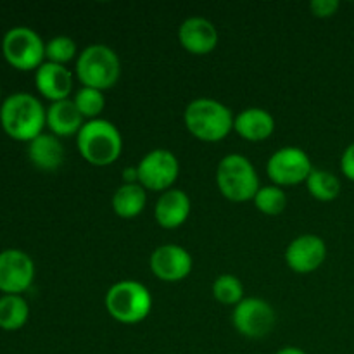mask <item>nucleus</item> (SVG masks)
Instances as JSON below:
<instances>
[{
	"label": "nucleus",
	"instance_id": "9d476101",
	"mask_svg": "<svg viewBox=\"0 0 354 354\" xmlns=\"http://www.w3.org/2000/svg\"><path fill=\"white\" fill-rule=\"evenodd\" d=\"M275 310L272 304L259 297H244L237 306H234L232 324L235 330L248 339H261L275 327Z\"/></svg>",
	"mask_w": 354,
	"mask_h": 354
},
{
	"label": "nucleus",
	"instance_id": "f03ea898",
	"mask_svg": "<svg viewBox=\"0 0 354 354\" xmlns=\"http://www.w3.org/2000/svg\"><path fill=\"white\" fill-rule=\"evenodd\" d=\"M183 121H185L187 130L197 140L214 144L230 135V131L234 130L235 118L232 111L220 100L201 97L185 107Z\"/></svg>",
	"mask_w": 354,
	"mask_h": 354
},
{
	"label": "nucleus",
	"instance_id": "c85d7f7f",
	"mask_svg": "<svg viewBox=\"0 0 354 354\" xmlns=\"http://www.w3.org/2000/svg\"><path fill=\"white\" fill-rule=\"evenodd\" d=\"M123 183H138V171L137 166H128L123 169Z\"/></svg>",
	"mask_w": 354,
	"mask_h": 354
},
{
	"label": "nucleus",
	"instance_id": "6e6552de",
	"mask_svg": "<svg viewBox=\"0 0 354 354\" xmlns=\"http://www.w3.org/2000/svg\"><path fill=\"white\" fill-rule=\"evenodd\" d=\"M313 169L310 156L299 147L279 149L266 162V175L277 187H294L306 183Z\"/></svg>",
	"mask_w": 354,
	"mask_h": 354
},
{
	"label": "nucleus",
	"instance_id": "9b49d317",
	"mask_svg": "<svg viewBox=\"0 0 354 354\" xmlns=\"http://www.w3.org/2000/svg\"><path fill=\"white\" fill-rule=\"evenodd\" d=\"M35 279V265L26 252L19 249H6L0 252V290L16 294L30 289Z\"/></svg>",
	"mask_w": 354,
	"mask_h": 354
},
{
	"label": "nucleus",
	"instance_id": "a211bd4d",
	"mask_svg": "<svg viewBox=\"0 0 354 354\" xmlns=\"http://www.w3.org/2000/svg\"><path fill=\"white\" fill-rule=\"evenodd\" d=\"M28 158L41 171H57L64 162V145L55 135L41 133L28 144Z\"/></svg>",
	"mask_w": 354,
	"mask_h": 354
},
{
	"label": "nucleus",
	"instance_id": "dca6fc26",
	"mask_svg": "<svg viewBox=\"0 0 354 354\" xmlns=\"http://www.w3.org/2000/svg\"><path fill=\"white\" fill-rule=\"evenodd\" d=\"M37 90L52 102L66 100L73 90V75L66 66L44 62L35 73Z\"/></svg>",
	"mask_w": 354,
	"mask_h": 354
},
{
	"label": "nucleus",
	"instance_id": "ddd939ff",
	"mask_svg": "<svg viewBox=\"0 0 354 354\" xmlns=\"http://www.w3.org/2000/svg\"><path fill=\"white\" fill-rule=\"evenodd\" d=\"M327 258V245L324 239L313 234H304L294 239L286 249V263L292 272L311 273L320 268Z\"/></svg>",
	"mask_w": 354,
	"mask_h": 354
},
{
	"label": "nucleus",
	"instance_id": "f8f14e48",
	"mask_svg": "<svg viewBox=\"0 0 354 354\" xmlns=\"http://www.w3.org/2000/svg\"><path fill=\"white\" fill-rule=\"evenodd\" d=\"M149 265H151L152 273L159 280L173 283L180 282V280H185L190 275L194 261L190 252L187 249H183L182 245L165 244L154 249Z\"/></svg>",
	"mask_w": 354,
	"mask_h": 354
},
{
	"label": "nucleus",
	"instance_id": "b1692460",
	"mask_svg": "<svg viewBox=\"0 0 354 354\" xmlns=\"http://www.w3.org/2000/svg\"><path fill=\"white\" fill-rule=\"evenodd\" d=\"M76 109L80 111L85 120L92 121V120H99V116L102 114L104 107H106V97L100 90L97 88H90V86H82V88L76 92L75 99Z\"/></svg>",
	"mask_w": 354,
	"mask_h": 354
},
{
	"label": "nucleus",
	"instance_id": "6ab92c4d",
	"mask_svg": "<svg viewBox=\"0 0 354 354\" xmlns=\"http://www.w3.org/2000/svg\"><path fill=\"white\" fill-rule=\"evenodd\" d=\"M85 124V118L76 109L75 102L69 99L52 102L47 109V127L55 137L78 135Z\"/></svg>",
	"mask_w": 354,
	"mask_h": 354
},
{
	"label": "nucleus",
	"instance_id": "cd10ccee",
	"mask_svg": "<svg viewBox=\"0 0 354 354\" xmlns=\"http://www.w3.org/2000/svg\"><path fill=\"white\" fill-rule=\"evenodd\" d=\"M341 169H342V175H344L346 178L354 182V142L351 145H348L346 151L342 152Z\"/></svg>",
	"mask_w": 354,
	"mask_h": 354
},
{
	"label": "nucleus",
	"instance_id": "5701e85b",
	"mask_svg": "<svg viewBox=\"0 0 354 354\" xmlns=\"http://www.w3.org/2000/svg\"><path fill=\"white\" fill-rule=\"evenodd\" d=\"M254 206L259 213L266 216H279L287 207V196L282 187L266 185L258 190L254 197Z\"/></svg>",
	"mask_w": 354,
	"mask_h": 354
},
{
	"label": "nucleus",
	"instance_id": "412c9836",
	"mask_svg": "<svg viewBox=\"0 0 354 354\" xmlns=\"http://www.w3.org/2000/svg\"><path fill=\"white\" fill-rule=\"evenodd\" d=\"M30 317V306L26 301L16 294H6L0 297V328L3 330H19Z\"/></svg>",
	"mask_w": 354,
	"mask_h": 354
},
{
	"label": "nucleus",
	"instance_id": "2eb2a0df",
	"mask_svg": "<svg viewBox=\"0 0 354 354\" xmlns=\"http://www.w3.org/2000/svg\"><path fill=\"white\" fill-rule=\"evenodd\" d=\"M192 203L190 197L180 189H169L161 194L154 207V218L158 225L166 230L182 227L190 216Z\"/></svg>",
	"mask_w": 354,
	"mask_h": 354
},
{
	"label": "nucleus",
	"instance_id": "a878e982",
	"mask_svg": "<svg viewBox=\"0 0 354 354\" xmlns=\"http://www.w3.org/2000/svg\"><path fill=\"white\" fill-rule=\"evenodd\" d=\"M76 44L73 38L59 35V37L50 38L45 44V59L47 62H54V64H68L76 57Z\"/></svg>",
	"mask_w": 354,
	"mask_h": 354
},
{
	"label": "nucleus",
	"instance_id": "0eeeda50",
	"mask_svg": "<svg viewBox=\"0 0 354 354\" xmlns=\"http://www.w3.org/2000/svg\"><path fill=\"white\" fill-rule=\"evenodd\" d=\"M6 61L19 71H31L44 64L45 44L37 31L26 26L12 28L2 40Z\"/></svg>",
	"mask_w": 354,
	"mask_h": 354
},
{
	"label": "nucleus",
	"instance_id": "39448f33",
	"mask_svg": "<svg viewBox=\"0 0 354 354\" xmlns=\"http://www.w3.org/2000/svg\"><path fill=\"white\" fill-rule=\"evenodd\" d=\"M106 310L120 324H140L151 315L152 296L144 283L121 280L107 290Z\"/></svg>",
	"mask_w": 354,
	"mask_h": 354
},
{
	"label": "nucleus",
	"instance_id": "f257e3e1",
	"mask_svg": "<svg viewBox=\"0 0 354 354\" xmlns=\"http://www.w3.org/2000/svg\"><path fill=\"white\" fill-rule=\"evenodd\" d=\"M0 124L10 138L30 144L47 124V111L30 93H12L0 107Z\"/></svg>",
	"mask_w": 354,
	"mask_h": 354
},
{
	"label": "nucleus",
	"instance_id": "20e7f679",
	"mask_svg": "<svg viewBox=\"0 0 354 354\" xmlns=\"http://www.w3.org/2000/svg\"><path fill=\"white\" fill-rule=\"evenodd\" d=\"M216 185L221 196L232 203L254 201L261 189L256 168L241 154H228L221 159L216 168Z\"/></svg>",
	"mask_w": 354,
	"mask_h": 354
},
{
	"label": "nucleus",
	"instance_id": "f3484780",
	"mask_svg": "<svg viewBox=\"0 0 354 354\" xmlns=\"http://www.w3.org/2000/svg\"><path fill=\"white\" fill-rule=\"evenodd\" d=\"M234 130L248 142H263L275 131V120L261 107H249L235 116Z\"/></svg>",
	"mask_w": 354,
	"mask_h": 354
},
{
	"label": "nucleus",
	"instance_id": "4468645a",
	"mask_svg": "<svg viewBox=\"0 0 354 354\" xmlns=\"http://www.w3.org/2000/svg\"><path fill=\"white\" fill-rule=\"evenodd\" d=\"M220 35L206 17H189L178 28V41L189 54L206 55L216 48Z\"/></svg>",
	"mask_w": 354,
	"mask_h": 354
},
{
	"label": "nucleus",
	"instance_id": "aec40b11",
	"mask_svg": "<svg viewBox=\"0 0 354 354\" xmlns=\"http://www.w3.org/2000/svg\"><path fill=\"white\" fill-rule=\"evenodd\" d=\"M147 204V190L140 183H123L113 196V209L120 218L138 216Z\"/></svg>",
	"mask_w": 354,
	"mask_h": 354
},
{
	"label": "nucleus",
	"instance_id": "7ed1b4c3",
	"mask_svg": "<svg viewBox=\"0 0 354 354\" xmlns=\"http://www.w3.org/2000/svg\"><path fill=\"white\" fill-rule=\"evenodd\" d=\"M76 147L82 158L93 166H109L120 159L123 151V137L111 121H86L76 135Z\"/></svg>",
	"mask_w": 354,
	"mask_h": 354
},
{
	"label": "nucleus",
	"instance_id": "423d86ee",
	"mask_svg": "<svg viewBox=\"0 0 354 354\" xmlns=\"http://www.w3.org/2000/svg\"><path fill=\"white\" fill-rule=\"evenodd\" d=\"M76 76L83 86L100 92L113 88L121 75V62L116 52L102 44L86 47L76 59Z\"/></svg>",
	"mask_w": 354,
	"mask_h": 354
},
{
	"label": "nucleus",
	"instance_id": "bb28decb",
	"mask_svg": "<svg viewBox=\"0 0 354 354\" xmlns=\"http://www.w3.org/2000/svg\"><path fill=\"white\" fill-rule=\"evenodd\" d=\"M341 3L339 0H313L310 3L311 14L315 17H320V19H327V17H332L339 10Z\"/></svg>",
	"mask_w": 354,
	"mask_h": 354
},
{
	"label": "nucleus",
	"instance_id": "c756f323",
	"mask_svg": "<svg viewBox=\"0 0 354 354\" xmlns=\"http://www.w3.org/2000/svg\"><path fill=\"white\" fill-rule=\"evenodd\" d=\"M277 354H308L306 351H303V349L296 348V346H287V348H282L277 351Z\"/></svg>",
	"mask_w": 354,
	"mask_h": 354
},
{
	"label": "nucleus",
	"instance_id": "393cba45",
	"mask_svg": "<svg viewBox=\"0 0 354 354\" xmlns=\"http://www.w3.org/2000/svg\"><path fill=\"white\" fill-rule=\"evenodd\" d=\"M213 296L218 303L237 306L244 299V286L235 275H220L213 283Z\"/></svg>",
	"mask_w": 354,
	"mask_h": 354
},
{
	"label": "nucleus",
	"instance_id": "1a4fd4ad",
	"mask_svg": "<svg viewBox=\"0 0 354 354\" xmlns=\"http://www.w3.org/2000/svg\"><path fill=\"white\" fill-rule=\"evenodd\" d=\"M138 183L145 190L166 192L180 175V162L168 149H154L142 158L137 166Z\"/></svg>",
	"mask_w": 354,
	"mask_h": 354
},
{
	"label": "nucleus",
	"instance_id": "4be33fe9",
	"mask_svg": "<svg viewBox=\"0 0 354 354\" xmlns=\"http://www.w3.org/2000/svg\"><path fill=\"white\" fill-rule=\"evenodd\" d=\"M306 189L313 199L320 203L335 201L341 194V180L330 171L325 169H313L306 180Z\"/></svg>",
	"mask_w": 354,
	"mask_h": 354
}]
</instances>
